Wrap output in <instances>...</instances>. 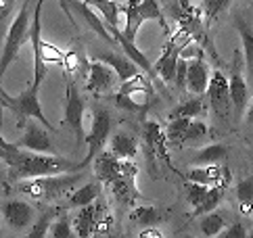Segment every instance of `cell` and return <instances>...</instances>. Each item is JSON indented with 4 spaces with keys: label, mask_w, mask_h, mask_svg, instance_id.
Segmentation results:
<instances>
[{
    "label": "cell",
    "mask_w": 253,
    "mask_h": 238,
    "mask_svg": "<svg viewBox=\"0 0 253 238\" xmlns=\"http://www.w3.org/2000/svg\"><path fill=\"white\" fill-rule=\"evenodd\" d=\"M84 111H86V105H84V98L80 96L76 84L67 86V103H65V123L78 140H86V134H84Z\"/></svg>",
    "instance_id": "obj_11"
},
{
    "label": "cell",
    "mask_w": 253,
    "mask_h": 238,
    "mask_svg": "<svg viewBox=\"0 0 253 238\" xmlns=\"http://www.w3.org/2000/svg\"><path fill=\"white\" fill-rule=\"evenodd\" d=\"M201 113H203V98L201 96H193V98H188V100H184V103H180L178 107L171 109L169 119H174V117L195 119L197 115H201Z\"/></svg>",
    "instance_id": "obj_33"
},
{
    "label": "cell",
    "mask_w": 253,
    "mask_h": 238,
    "mask_svg": "<svg viewBox=\"0 0 253 238\" xmlns=\"http://www.w3.org/2000/svg\"><path fill=\"white\" fill-rule=\"evenodd\" d=\"M220 200H222V186H210V190L205 192L201 203H199L197 207H193L195 215H205L210 211H215L218 205H220Z\"/></svg>",
    "instance_id": "obj_35"
},
{
    "label": "cell",
    "mask_w": 253,
    "mask_h": 238,
    "mask_svg": "<svg viewBox=\"0 0 253 238\" xmlns=\"http://www.w3.org/2000/svg\"><path fill=\"white\" fill-rule=\"evenodd\" d=\"M120 8H122V13L126 17V25H124L122 34L128 40H136L138 27L144 21H157L166 32L169 30L157 0H128V2H126L124 6H120Z\"/></svg>",
    "instance_id": "obj_4"
},
{
    "label": "cell",
    "mask_w": 253,
    "mask_h": 238,
    "mask_svg": "<svg viewBox=\"0 0 253 238\" xmlns=\"http://www.w3.org/2000/svg\"><path fill=\"white\" fill-rule=\"evenodd\" d=\"M188 180L199 182L205 186H228L230 184V169L222 167L220 163H210V165H195L188 171Z\"/></svg>",
    "instance_id": "obj_17"
},
{
    "label": "cell",
    "mask_w": 253,
    "mask_h": 238,
    "mask_svg": "<svg viewBox=\"0 0 253 238\" xmlns=\"http://www.w3.org/2000/svg\"><path fill=\"white\" fill-rule=\"evenodd\" d=\"M138 236H140V238H161V236H164V232L157 230V228H153V226H149L147 230H142Z\"/></svg>",
    "instance_id": "obj_48"
},
{
    "label": "cell",
    "mask_w": 253,
    "mask_h": 238,
    "mask_svg": "<svg viewBox=\"0 0 253 238\" xmlns=\"http://www.w3.org/2000/svg\"><path fill=\"white\" fill-rule=\"evenodd\" d=\"M207 134H210V130H207V125L203 121L191 119V123H188V127H186V134H184V144H188V142H201Z\"/></svg>",
    "instance_id": "obj_38"
},
{
    "label": "cell",
    "mask_w": 253,
    "mask_h": 238,
    "mask_svg": "<svg viewBox=\"0 0 253 238\" xmlns=\"http://www.w3.org/2000/svg\"><path fill=\"white\" fill-rule=\"evenodd\" d=\"M52 217H55V211H46V213H44L38 219V222L32 224V230L28 232V236L30 238H44V236L48 234V228L52 224Z\"/></svg>",
    "instance_id": "obj_40"
},
{
    "label": "cell",
    "mask_w": 253,
    "mask_h": 238,
    "mask_svg": "<svg viewBox=\"0 0 253 238\" xmlns=\"http://www.w3.org/2000/svg\"><path fill=\"white\" fill-rule=\"evenodd\" d=\"M186 71H188V61L178 59V67H176V76H174V86L178 90L186 88Z\"/></svg>",
    "instance_id": "obj_45"
},
{
    "label": "cell",
    "mask_w": 253,
    "mask_h": 238,
    "mask_svg": "<svg viewBox=\"0 0 253 238\" xmlns=\"http://www.w3.org/2000/svg\"><path fill=\"white\" fill-rule=\"evenodd\" d=\"M98 61H103L107 63L113 71H115V76L120 81H126L128 78L132 76H136V73L140 71V67L134 63L132 59L128 57H122V54H115V52H105V54H98Z\"/></svg>",
    "instance_id": "obj_25"
},
{
    "label": "cell",
    "mask_w": 253,
    "mask_h": 238,
    "mask_svg": "<svg viewBox=\"0 0 253 238\" xmlns=\"http://www.w3.org/2000/svg\"><path fill=\"white\" fill-rule=\"evenodd\" d=\"M48 236L50 238H74L76 230L71 226V219L67 215H61L59 219H55L48 228Z\"/></svg>",
    "instance_id": "obj_37"
},
{
    "label": "cell",
    "mask_w": 253,
    "mask_h": 238,
    "mask_svg": "<svg viewBox=\"0 0 253 238\" xmlns=\"http://www.w3.org/2000/svg\"><path fill=\"white\" fill-rule=\"evenodd\" d=\"M15 146H19V149H23V151L55 155V146H52V142H50V134L38 119H28L25 134L15 142Z\"/></svg>",
    "instance_id": "obj_10"
},
{
    "label": "cell",
    "mask_w": 253,
    "mask_h": 238,
    "mask_svg": "<svg viewBox=\"0 0 253 238\" xmlns=\"http://www.w3.org/2000/svg\"><path fill=\"white\" fill-rule=\"evenodd\" d=\"M0 94H2V96H4V94H6V92H4V90H2V88H0Z\"/></svg>",
    "instance_id": "obj_52"
},
{
    "label": "cell",
    "mask_w": 253,
    "mask_h": 238,
    "mask_svg": "<svg viewBox=\"0 0 253 238\" xmlns=\"http://www.w3.org/2000/svg\"><path fill=\"white\" fill-rule=\"evenodd\" d=\"M88 65L90 63H86L84 54L80 52L78 48H71L69 52H65V57H63V67H65V71L69 73V76H74V73H82L84 69L88 71Z\"/></svg>",
    "instance_id": "obj_36"
},
{
    "label": "cell",
    "mask_w": 253,
    "mask_h": 238,
    "mask_svg": "<svg viewBox=\"0 0 253 238\" xmlns=\"http://www.w3.org/2000/svg\"><path fill=\"white\" fill-rule=\"evenodd\" d=\"M237 200L243 215H253V178H243L237 184Z\"/></svg>",
    "instance_id": "obj_31"
},
{
    "label": "cell",
    "mask_w": 253,
    "mask_h": 238,
    "mask_svg": "<svg viewBox=\"0 0 253 238\" xmlns=\"http://www.w3.org/2000/svg\"><path fill=\"white\" fill-rule=\"evenodd\" d=\"M130 219L136 226L140 228H149V226H155L159 219H161V213L157 211V207L153 205H142V207H136L134 211L130 213Z\"/></svg>",
    "instance_id": "obj_34"
},
{
    "label": "cell",
    "mask_w": 253,
    "mask_h": 238,
    "mask_svg": "<svg viewBox=\"0 0 253 238\" xmlns=\"http://www.w3.org/2000/svg\"><path fill=\"white\" fill-rule=\"evenodd\" d=\"M111 151L117 155L120 159H134L138 153V142L132 134L128 132H117L111 138Z\"/></svg>",
    "instance_id": "obj_27"
},
{
    "label": "cell",
    "mask_w": 253,
    "mask_h": 238,
    "mask_svg": "<svg viewBox=\"0 0 253 238\" xmlns=\"http://www.w3.org/2000/svg\"><path fill=\"white\" fill-rule=\"evenodd\" d=\"M115 103H117V107L120 109H126V111H132V113H138V111H147L142 105H138L136 100H134L132 96H128V94H117L115 96Z\"/></svg>",
    "instance_id": "obj_44"
},
{
    "label": "cell",
    "mask_w": 253,
    "mask_h": 238,
    "mask_svg": "<svg viewBox=\"0 0 253 238\" xmlns=\"http://www.w3.org/2000/svg\"><path fill=\"white\" fill-rule=\"evenodd\" d=\"M86 4H90L96 13H101L103 21L107 23V27L113 32V30H120V15H122V8L115 0H84Z\"/></svg>",
    "instance_id": "obj_26"
},
{
    "label": "cell",
    "mask_w": 253,
    "mask_h": 238,
    "mask_svg": "<svg viewBox=\"0 0 253 238\" xmlns=\"http://www.w3.org/2000/svg\"><path fill=\"white\" fill-rule=\"evenodd\" d=\"M13 6H15V0H0V34H4V30H6Z\"/></svg>",
    "instance_id": "obj_46"
},
{
    "label": "cell",
    "mask_w": 253,
    "mask_h": 238,
    "mask_svg": "<svg viewBox=\"0 0 253 238\" xmlns=\"http://www.w3.org/2000/svg\"><path fill=\"white\" fill-rule=\"evenodd\" d=\"M188 123H191V119H188V117H174V119H169V123L166 127L168 144H171V146H182Z\"/></svg>",
    "instance_id": "obj_32"
},
{
    "label": "cell",
    "mask_w": 253,
    "mask_h": 238,
    "mask_svg": "<svg viewBox=\"0 0 253 238\" xmlns=\"http://www.w3.org/2000/svg\"><path fill=\"white\" fill-rule=\"evenodd\" d=\"M101 197V182H88L84 186H78L74 192L69 195V205L71 207H84L90 205Z\"/></svg>",
    "instance_id": "obj_28"
},
{
    "label": "cell",
    "mask_w": 253,
    "mask_h": 238,
    "mask_svg": "<svg viewBox=\"0 0 253 238\" xmlns=\"http://www.w3.org/2000/svg\"><path fill=\"white\" fill-rule=\"evenodd\" d=\"M144 144H147V149L151 151L153 157H157L159 161H164L168 167L174 169L171 159H169L166 130H161V125L157 121H144Z\"/></svg>",
    "instance_id": "obj_16"
},
{
    "label": "cell",
    "mask_w": 253,
    "mask_h": 238,
    "mask_svg": "<svg viewBox=\"0 0 253 238\" xmlns=\"http://www.w3.org/2000/svg\"><path fill=\"white\" fill-rule=\"evenodd\" d=\"M247 123H251V125H253V103H251L249 111H247Z\"/></svg>",
    "instance_id": "obj_51"
},
{
    "label": "cell",
    "mask_w": 253,
    "mask_h": 238,
    "mask_svg": "<svg viewBox=\"0 0 253 238\" xmlns=\"http://www.w3.org/2000/svg\"><path fill=\"white\" fill-rule=\"evenodd\" d=\"M105 203H101V200H94V203L90 205H84L80 207V211L76 213V219H74V230H76V236L80 238H88L92 236L96 232V222L98 217H101V213L105 211Z\"/></svg>",
    "instance_id": "obj_18"
},
{
    "label": "cell",
    "mask_w": 253,
    "mask_h": 238,
    "mask_svg": "<svg viewBox=\"0 0 253 238\" xmlns=\"http://www.w3.org/2000/svg\"><path fill=\"white\" fill-rule=\"evenodd\" d=\"M111 34H113L115 42H117V44H120V46L124 48L126 57L132 59L134 63H136V65L140 67V71H142V73H147V76H149L151 79H153V78H157V76H155V69H153V63L149 61L147 54H144V52H142V50L136 46V44H134V40H128V38H126V36L122 34V30H113Z\"/></svg>",
    "instance_id": "obj_22"
},
{
    "label": "cell",
    "mask_w": 253,
    "mask_h": 238,
    "mask_svg": "<svg viewBox=\"0 0 253 238\" xmlns=\"http://www.w3.org/2000/svg\"><path fill=\"white\" fill-rule=\"evenodd\" d=\"M186 42H180L178 34L166 44V50L161 52V57L153 63V69H155V76L161 78L168 84H174V76H176V67H178V59H180V48L184 46Z\"/></svg>",
    "instance_id": "obj_12"
},
{
    "label": "cell",
    "mask_w": 253,
    "mask_h": 238,
    "mask_svg": "<svg viewBox=\"0 0 253 238\" xmlns=\"http://www.w3.org/2000/svg\"><path fill=\"white\" fill-rule=\"evenodd\" d=\"M203 4V13L205 17H210V19H215L226 6L230 4V0H201Z\"/></svg>",
    "instance_id": "obj_42"
},
{
    "label": "cell",
    "mask_w": 253,
    "mask_h": 238,
    "mask_svg": "<svg viewBox=\"0 0 253 238\" xmlns=\"http://www.w3.org/2000/svg\"><path fill=\"white\" fill-rule=\"evenodd\" d=\"M124 159H120L113 151H101L94 157V176L101 184H111V182L122 173Z\"/></svg>",
    "instance_id": "obj_19"
},
{
    "label": "cell",
    "mask_w": 253,
    "mask_h": 238,
    "mask_svg": "<svg viewBox=\"0 0 253 238\" xmlns=\"http://www.w3.org/2000/svg\"><path fill=\"white\" fill-rule=\"evenodd\" d=\"M109 186H111L113 197H117V200H122V203H132L134 198H138L140 192L136 188V165L128 163V159H124L122 173Z\"/></svg>",
    "instance_id": "obj_13"
},
{
    "label": "cell",
    "mask_w": 253,
    "mask_h": 238,
    "mask_svg": "<svg viewBox=\"0 0 253 238\" xmlns=\"http://www.w3.org/2000/svg\"><path fill=\"white\" fill-rule=\"evenodd\" d=\"M63 57H65V52H61L55 44H50L46 40H42V61L46 63H55V65H63Z\"/></svg>",
    "instance_id": "obj_41"
},
{
    "label": "cell",
    "mask_w": 253,
    "mask_h": 238,
    "mask_svg": "<svg viewBox=\"0 0 253 238\" xmlns=\"http://www.w3.org/2000/svg\"><path fill=\"white\" fill-rule=\"evenodd\" d=\"M199 228H201V234L211 238V236H220L226 230V219L222 213L218 211H210L201 215V222H199Z\"/></svg>",
    "instance_id": "obj_30"
},
{
    "label": "cell",
    "mask_w": 253,
    "mask_h": 238,
    "mask_svg": "<svg viewBox=\"0 0 253 238\" xmlns=\"http://www.w3.org/2000/svg\"><path fill=\"white\" fill-rule=\"evenodd\" d=\"M0 184H2V176H0Z\"/></svg>",
    "instance_id": "obj_53"
},
{
    "label": "cell",
    "mask_w": 253,
    "mask_h": 238,
    "mask_svg": "<svg viewBox=\"0 0 253 238\" xmlns=\"http://www.w3.org/2000/svg\"><path fill=\"white\" fill-rule=\"evenodd\" d=\"M0 144L8 151V180L11 182H21L30 178H40V176H52V173H65V171H80L84 169V163L69 161L65 157H57L50 153H34V151H23L19 146L6 142L0 134Z\"/></svg>",
    "instance_id": "obj_1"
},
{
    "label": "cell",
    "mask_w": 253,
    "mask_h": 238,
    "mask_svg": "<svg viewBox=\"0 0 253 238\" xmlns=\"http://www.w3.org/2000/svg\"><path fill=\"white\" fill-rule=\"evenodd\" d=\"M220 236L222 238H245V236H249V232H247V228L243 224H232L228 230L222 232Z\"/></svg>",
    "instance_id": "obj_47"
},
{
    "label": "cell",
    "mask_w": 253,
    "mask_h": 238,
    "mask_svg": "<svg viewBox=\"0 0 253 238\" xmlns=\"http://www.w3.org/2000/svg\"><path fill=\"white\" fill-rule=\"evenodd\" d=\"M2 215H4V222L11 230L19 232L25 230V228H32L34 219H36V211L34 207L28 205L25 200H8V203L2 207Z\"/></svg>",
    "instance_id": "obj_15"
},
{
    "label": "cell",
    "mask_w": 253,
    "mask_h": 238,
    "mask_svg": "<svg viewBox=\"0 0 253 238\" xmlns=\"http://www.w3.org/2000/svg\"><path fill=\"white\" fill-rule=\"evenodd\" d=\"M234 25L241 36V50H243V61H245V71H247V84L253 96V30L241 19L234 17Z\"/></svg>",
    "instance_id": "obj_23"
},
{
    "label": "cell",
    "mask_w": 253,
    "mask_h": 238,
    "mask_svg": "<svg viewBox=\"0 0 253 238\" xmlns=\"http://www.w3.org/2000/svg\"><path fill=\"white\" fill-rule=\"evenodd\" d=\"M82 173L76 171H65V173H52V176H40V178H30V182H23L19 190L23 195L38 200H55L69 197L76 190L78 182L82 180Z\"/></svg>",
    "instance_id": "obj_2"
},
{
    "label": "cell",
    "mask_w": 253,
    "mask_h": 238,
    "mask_svg": "<svg viewBox=\"0 0 253 238\" xmlns=\"http://www.w3.org/2000/svg\"><path fill=\"white\" fill-rule=\"evenodd\" d=\"M4 98H2V94H0V130H2V111H4Z\"/></svg>",
    "instance_id": "obj_50"
},
{
    "label": "cell",
    "mask_w": 253,
    "mask_h": 238,
    "mask_svg": "<svg viewBox=\"0 0 253 238\" xmlns=\"http://www.w3.org/2000/svg\"><path fill=\"white\" fill-rule=\"evenodd\" d=\"M46 0H36L32 13V27H30V42L34 46V81L32 88L40 90L44 78H46V63L42 61V6Z\"/></svg>",
    "instance_id": "obj_8"
},
{
    "label": "cell",
    "mask_w": 253,
    "mask_h": 238,
    "mask_svg": "<svg viewBox=\"0 0 253 238\" xmlns=\"http://www.w3.org/2000/svg\"><path fill=\"white\" fill-rule=\"evenodd\" d=\"M205 57V52L203 48L199 46V44H193V42H186L182 48H180V59H184V61H201Z\"/></svg>",
    "instance_id": "obj_43"
},
{
    "label": "cell",
    "mask_w": 253,
    "mask_h": 238,
    "mask_svg": "<svg viewBox=\"0 0 253 238\" xmlns=\"http://www.w3.org/2000/svg\"><path fill=\"white\" fill-rule=\"evenodd\" d=\"M226 157H228V149L224 144H210L195 153L193 163L195 165H210V163H222Z\"/></svg>",
    "instance_id": "obj_29"
},
{
    "label": "cell",
    "mask_w": 253,
    "mask_h": 238,
    "mask_svg": "<svg viewBox=\"0 0 253 238\" xmlns=\"http://www.w3.org/2000/svg\"><path fill=\"white\" fill-rule=\"evenodd\" d=\"M245 69V61H243V50L237 48L234 50V59H232V69H230V78H228V88H230V98H232V109H234V117L237 121H241L245 115V109L251 100V90L247 84V76L243 73Z\"/></svg>",
    "instance_id": "obj_5"
},
{
    "label": "cell",
    "mask_w": 253,
    "mask_h": 238,
    "mask_svg": "<svg viewBox=\"0 0 253 238\" xmlns=\"http://www.w3.org/2000/svg\"><path fill=\"white\" fill-rule=\"evenodd\" d=\"M115 71L107 65V63L103 61H94V63H90L88 65V71H86V84H88V90L92 94H105V92H109V90L113 88L115 84Z\"/></svg>",
    "instance_id": "obj_14"
},
{
    "label": "cell",
    "mask_w": 253,
    "mask_h": 238,
    "mask_svg": "<svg viewBox=\"0 0 253 238\" xmlns=\"http://www.w3.org/2000/svg\"><path fill=\"white\" fill-rule=\"evenodd\" d=\"M207 190H210V186H205V184H199V182L188 180V182H186V186H184L186 200H188V203H191L193 207H197V205L203 200V197H205V192H207Z\"/></svg>",
    "instance_id": "obj_39"
},
{
    "label": "cell",
    "mask_w": 253,
    "mask_h": 238,
    "mask_svg": "<svg viewBox=\"0 0 253 238\" xmlns=\"http://www.w3.org/2000/svg\"><path fill=\"white\" fill-rule=\"evenodd\" d=\"M69 6L71 8H76V11L84 17V21L88 23V27L92 30L98 38H103L107 44H115V38H113V34L111 32H107V23L103 21V17H98L94 13V8L86 4L84 0H69Z\"/></svg>",
    "instance_id": "obj_21"
},
{
    "label": "cell",
    "mask_w": 253,
    "mask_h": 238,
    "mask_svg": "<svg viewBox=\"0 0 253 238\" xmlns=\"http://www.w3.org/2000/svg\"><path fill=\"white\" fill-rule=\"evenodd\" d=\"M32 0H25L23 6L19 8L17 17L11 21V25L6 27V38H4V46L2 54H0V79L4 78V73L8 67L13 65V61L17 59L21 46L30 40V27H32Z\"/></svg>",
    "instance_id": "obj_3"
},
{
    "label": "cell",
    "mask_w": 253,
    "mask_h": 238,
    "mask_svg": "<svg viewBox=\"0 0 253 238\" xmlns=\"http://www.w3.org/2000/svg\"><path fill=\"white\" fill-rule=\"evenodd\" d=\"M210 78H211V71L207 67V63H203V59L191 61L186 71V90L193 96H205L207 88H210Z\"/></svg>",
    "instance_id": "obj_20"
},
{
    "label": "cell",
    "mask_w": 253,
    "mask_h": 238,
    "mask_svg": "<svg viewBox=\"0 0 253 238\" xmlns=\"http://www.w3.org/2000/svg\"><path fill=\"white\" fill-rule=\"evenodd\" d=\"M4 105L11 107L13 111L19 115V121H25V119H38V121L46 127V130L50 132L52 125L50 121L46 119V115H44L42 107H40V100H38V90H34L32 86H28L23 90L21 94L17 96H4Z\"/></svg>",
    "instance_id": "obj_7"
},
{
    "label": "cell",
    "mask_w": 253,
    "mask_h": 238,
    "mask_svg": "<svg viewBox=\"0 0 253 238\" xmlns=\"http://www.w3.org/2000/svg\"><path fill=\"white\" fill-rule=\"evenodd\" d=\"M207 96H210V105L213 113L224 121L230 119L232 111V98H230V88H228V78L224 76L220 69L211 71L210 78V88H207Z\"/></svg>",
    "instance_id": "obj_9"
},
{
    "label": "cell",
    "mask_w": 253,
    "mask_h": 238,
    "mask_svg": "<svg viewBox=\"0 0 253 238\" xmlns=\"http://www.w3.org/2000/svg\"><path fill=\"white\" fill-rule=\"evenodd\" d=\"M120 92L132 96L134 100L140 98L144 105H149V100H151V96H153L151 78L147 76V73H140V71H138L136 76H132V78H128L126 81H122ZM136 103H138V100H136ZM138 105H140V103H138ZM144 105H142V107H144ZM144 109H147V107H144Z\"/></svg>",
    "instance_id": "obj_24"
},
{
    "label": "cell",
    "mask_w": 253,
    "mask_h": 238,
    "mask_svg": "<svg viewBox=\"0 0 253 238\" xmlns=\"http://www.w3.org/2000/svg\"><path fill=\"white\" fill-rule=\"evenodd\" d=\"M59 4L63 8V13H65V17L69 19L71 25H76V19H74V13H71V6H69V0H59Z\"/></svg>",
    "instance_id": "obj_49"
},
{
    "label": "cell",
    "mask_w": 253,
    "mask_h": 238,
    "mask_svg": "<svg viewBox=\"0 0 253 238\" xmlns=\"http://www.w3.org/2000/svg\"><path fill=\"white\" fill-rule=\"evenodd\" d=\"M109 136H111V115L107 109H94L92 113V127H90V134L86 136V146H88V153L84 157V167L90 165L94 161V157L101 151H105L107 142H109Z\"/></svg>",
    "instance_id": "obj_6"
}]
</instances>
